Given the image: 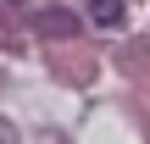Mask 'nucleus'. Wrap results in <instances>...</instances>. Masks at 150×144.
Segmentation results:
<instances>
[{"mask_svg":"<svg viewBox=\"0 0 150 144\" xmlns=\"http://www.w3.org/2000/svg\"><path fill=\"white\" fill-rule=\"evenodd\" d=\"M0 144H17V139H11V128H6V117H0Z\"/></svg>","mask_w":150,"mask_h":144,"instance_id":"3","label":"nucleus"},{"mask_svg":"<svg viewBox=\"0 0 150 144\" xmlns=\"http://www.w3.org/2000/svg\"><path fill=\"white\" fill-rule=\"evenodd\" d=\"M33 28H39V33H50V39H67V33H78V17H72V11H39V17H33Z\"/></svg>","mask_w":150,"mask_h":144,"instance_id":"1","label":"nucleus"},{"mask_svg":"<svg viewBox=\"0 0 150 144\" xmlns=\"http://www.w3.org/2000/svg\"><path fill=\"white\" fill-rule=\"evenodd\" d=\"M128 17V0H89V22L95 28H122Z\"/></svg>","mask_w":150,"mask_h":144,"instance_id":"2","label":"nucleus"}]
</instances>
